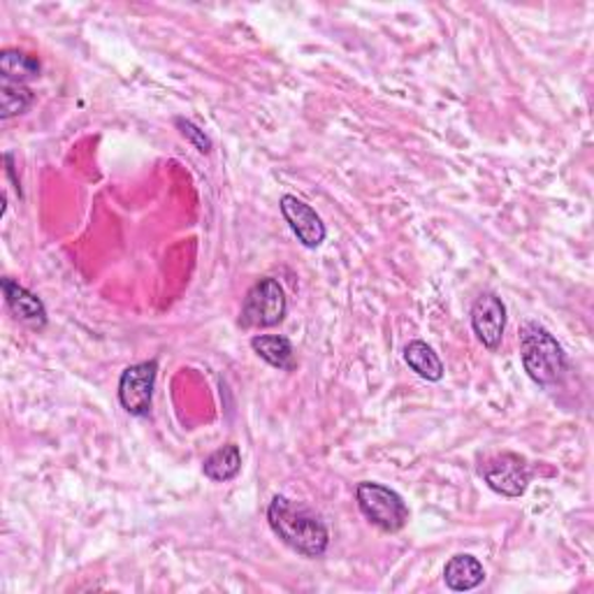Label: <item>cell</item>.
Returning a JSON list of instances; mask_svg holds the SVG:
<instances>
[{"label":"cell","mask_w":594,"mask_h":594,"mask_svg":"<svg viewBox=\"0 0 594 594\" xmlns=\"http://www.w3.org/2000/svg\"><path fill=\"white\" fill-rule=\"evenodd\" d=\"M175 123L181 130V135L195 144L198 152H202V154H210L212 152V140L207 135H204V130H200L193 121L179 117V119H175Z\"/></svg>","instance_id":"obj_16"},{"label":"cell","mask_w":594,"mask_h":594,"mask_svg":"<svg viewBox=\"0 0 594 594\" xmlns=\"http://www.w3.org/2000/svg\"><path fill=\"white\" fill-rule=\"evenodd\" d=\"M268 520L272 532L282 542L305 557H323L330 546V532L319 515L295 504L288 497L276 495L268 507Z\"/></svg>","instance_id":"obj_1"},{"label":"cell","mask_w":594,"mask_h":594,"mask_svg":"<svg viewBox=\"0 0 594 594\" xmlns=\"http://www.w3.org/2000/svg\"><path fill=\"white\" fill-rule=\"evenodd\" d=\"M443 581L453 592H470L486 581V569H483L474 555L460 553L445 562Z\"/></svg>","instance_id":"obj_10"},{"label":"cell","mask_w":594,"mask_h":594,"mask_svg":"<svg viewBox=\"0 0 594 594\" xmlns=\"http://www.w3.org/2000/svg\"><path fill=\"white\" fill-rule=\"evenodd\" d=\"M33 91L26 84L0 80V117L3 121L26 115L28 107L33 105Z\"/></svg>","instance_id":"obj_15"},{"label":"cell","mask_w":594,"mask_h":594,"mask_svg":"<svg viewBox=\"0 0 594 594\" xmlns=\"http://www.w3.org/2000/svg\"><path fill=\"white\" fill-rule=\"evenodd\" d=\"M472 328L478 342L497 351L507 330V307L497 293H480L472 307Z\"/></svg>","instance_id":"obj_7"},{"label":"cell","mask_w":594,"mask_h":594,"mask_svg":"<svg viewBox=\"0 0 594 594\" xmlns=\"http://www.w3.org/2000/svg\"><path fill=\"white\" fill-rule=\"evenodd\" d=\"M156 375H158L156 360L138 363L123 369V375L119 379V402L130 416L142 418L152 412Z\"/></svg>","instance_id":"obj_5"},{"label":"cell","mask_w":594,"mask_h":594,"mask_svg":"<svg viewBox=\"0 0 594 594\" xmlns=\"http://www.w3.org/2000/svg\"><path fill=\"white\" fill-rule=\"evenodd\" d=\"M40 59L33 54L19 51V49H5L0 54V80H10V82H19L26 84L31 80L40 78Z\"/></svg>","instance_id":"obj_12"},{"label":"cell","mask_w":594,"mask_h":594,"mask_svg":"<svg viewBox=\"0 0 594 594\" xmlns=\"http://www.w3.org/2000/svg\"><path fill=\"white\" fill-rule=\"evenodd\" d=\"M0 286H3L5 305L19 323L28 325L31 330H43L47 325V309L40 297L22 284H16L12 276L0 278Z\"/></svg>","instance_id":"obj_9"},{"label":"cell","mask_w":594,"mask_h":594,"mask_svg":"<svg viewBox=\"0 0 594 594\" xmlns=\"http://www.w3.org/2000/svg\"><path fill=\"white\" fill-rule=\"evenodd\" d=\"M404 360L425 381H441L443 379V363L439 360V356L430 344H425L420 340L408 342L404 348Z\"/></svg>","instance_id":"obj_13"},{"label":"cell","mask_w":594,"mask_h":594,"mask_svg":"<svg viewBox=\"0 0 594 594\" xmlns=\"http://www.w3.org/2000/svg\"><path fill=\"white\" fill-rule=\"evenodd\" d=\"M356 499L369 523L388 534L404 530V525L408 523V515H412L408 513V507L404 504L402 495L375 480H363L356 488Z\"/></svg>","instance_id":"obj_3"},{"label":"cell","mask_w":594,"mask_h":594,"mask_svg":"<svg viewBox=\"0 0 594 594\" xmlns=\"http://www.w3.org/2000/svg\"><path fill=\"white\" fill-rule=\"evenodd\" d=\"M251 348L256 351L258 358H263L268 365L276 369L293 371L297 365L293 344L286 337H282V334H256L251 340Z\"/></svg>","instance_id":"obj_11"},{"label":"cell","mask_w":594,"mask_h":594,"mask_svg":"<svg viewBox=\"0 0 594 594\" xmlns=\"http://www.w3.org/2000/svg\"><path fill=\"white\" fill-rule=\"evenodd\" d=\"M286 313H288V300H286L284 286L278 284L276 278L265 276L249 288L245 305H241L239 325L247 330L274 328L286 319Z\"/></svg>","instance_id":"obj_4"},{"label":"cell","mask_w":594,"mask_h":594,"mask_svg":"<svg viewBox=\"0 0 594 594\" xmlns=\"http://www.w3.org/2000/svg\"><path fill=\"white\" fill-rule=\"evenodd\" d=\"M520 360L527 377L538 385L560 383L567 371L565 348L538 323H525L520 330Z\"/></svg>","instance_id":"obj_2"},{"label":"cell","mask_w":594,"mask_h":594,"mask_svg":"<svg viewBox=\"0 0 594 594\" xmlns=\"http://www.w3.org/2000/svg\"><path fill=\"white\" fill-rule=\"evenodd\" d=\"M278 207H282V214L290 226V230L295 233V237L300 239L307 249H316L323 245L328 235L325 223L307 202H302L295 195H284Z\"/></svg>","instance_id":"obj_8"},{"label":"cell","mask_w":594,"mask_h":594,"mask_svg":"<svg viewBox=\"0 0 594 594\" xmlns=\"http://www.w3.org/2000/svg\"><path fill=\"white\" fill-rule=\"evenodd\" d=\"M480 476H483V480L488 483L490 490L504 495V497L525 495L530 480H532L527 460L515 455V453H501V455L486 460V464L480 467Z\"/></svg>","instance_id":"obj_6"},{"label":"cell","mask_w":594,"mask_h":594,"mask_svg":"<svg viewBox=\"0 0 594 594\" xmlns=\"http://www.w3.org/2000/svg\"><path fill=\"white\" fill-rule=\"evenodd\" d=\"M241 472V451L235 443H226L216 449L207 460L202 462V474L216 480V483H228Z\"/></svg>","instance_id":"obj_14"}]
</instances>
